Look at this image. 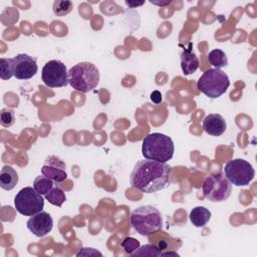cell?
<instances>
[{"label": "cell", "instance_id": "cell-1", "mask_svg": "<svg viewBox=\"0 0 257 257\" xmlns=\"http://www.w3.org/2000/svg\"><path fill=\"white\" fill-rule=\"evenodd\" d=\"M171 167L166 163L152 160L139 161L130 176L133 188L147 194L164 190L169 184Z\"/></svg>", "mask_w": 257, "mask_h": 257}, {"label": "cell", "instance_id": "cell-9", "mask_svg": "<svg viewBox=\"0 0 257 257\" xmlns=\"http://www.w3.org/2000/svg\"><path fill=\"white\" fill-rule=\"evenodd\" d=\"M41 79L48 87H63L68 84V71L60 60H49L41 71Z\"/></svg>", "mask_w": 257, "mask_h": 257}, {"label": "cell", "instance_id": "cell-24", "mask_svg": "<svg viewBox=\"0 0 257 257\" xmlns=\"http://www.w3.org/2000/svg\"><path fill=\"white\" fill-rule=\"evenodd\" d=\"M15 121L14 111L10 108H3L0 113V122L4 127L11 126Z\"/></svg>", "mask_w": 257, "mask_h": 257}, {"label": "cell", "instance_id": "cell-4", "mask_svg": "<svg viewBox=\"0 0 257 257\" xmlns=\"http://www.w3.org/2000/svg\"><path fill=\"white\" fill-rule=\"evenodd\" d=\"M99 82V71L91 62H80L68 71L69 85L80 92H88Z\"/></svg>", "mask_w": 257, "mask_h": 257}, {"label": "cell", "instance_id": "cell-8", "mask_svg": "<svg viewBox=\"0 0 257 257\" xmlns=\"http://www.w3.org/2000/svg\"><path fill=\"white\" fill-rule=\"evenodd\" d=\"M14 205L19 214L31 217L42 211L44 207V199L34 188L24 187L16 194Z\"/></svg>", "mask_w": 257, "mask_h": 257}, {"label": "cell", "instance_id": "cell-11", "mask_svg": "<svg viewBox=\"0 0 257 257\" xmlns=\"http://www.w3.org/2000/svg\"><path fill=\"white\" fill-rule=\"evenodd\" d=\"M53 226V220L51 216L44 211H41L29 218L26 223L27 229L37 237H43L47 235Z\"/></svg>", "mask_w": 257, "mask_h": 257}, {"label": "cell", "instance_id": "cell-15", "mask_svg": "<svg viewBox=\"0 0 257 257\" xmlns=\"http://www.w3.org/2000/svg\"><path fill=\"white\" fill-rule=\"evenodd\" d=\"M18 183V174L11 166H4L0 173V187L3 190L10 191Z\"/></svg>", "mask_w": 257, "mask_h": 257}, {"label": "cell", "instance_id": "cell-27", "mask_svg": "<svg viewBox=\"0 0 257 257\" xmlns=\"http://www.w3.org/2000/svg\"><path fill=\"white\" fill-rule=\"evenodd\" d=\"M145 2L142 1V2H133V1H125V4L128 6V7H132V8H136L138 6H142Z\"/></svg>", "mask_w": 257, "mask_h": 257}, {"label": "cell", "instance_id": "cell-22", "mask_svg": "<svg viewBox=\"0 0 257 257\" xmlns=\"http://www.w3.org/2000/svg\"><path fill=\"white\" fill-rule=\"evenodd\" d=\"M73 9V4L71 1L58 0L53 3V12L55 15L62 17L67 15Z\"/></svg>", "mask_w": 257, "mask_h": 257}, {"label": "cell", "instance_id": "cell-25", "mask_svg": "<svg viewBox=\"0 0 257 257\" xmlns=\"http://www.w3.org/2000/svg\"><path fill=\"white\" fill-rule=\"evenodd\" d=\"M102 256V254L97 251L94 248H81V250L79 252L76 253V256Z\"/></svg>", "mask_w": 257, "mask_h": 257}, {"label": "cell", "instance_id": "cell-6", "mask_svg": "<svg viewBox=\"0 0 257 257\" xmlns=\"http://www.w3.org/2000/svg\"><path fill=\"white\" fill-rule=\"evenodd\" d=\"M224 175L231 184L237 187H244L249 185L254 179L255 171L248 161L244 159H233L226 163Z\"/></svg>", "mask_w": 257, "mask_h": 257}, {"label": "cell", "instance_id": "cell-5", "mask_svg": "<svg viewBox=\"0 0 257 257\" xmlns=\"http://www.w3.org/2000/svg\"><path fill=\"white\" fill-rule=\"evenodd\" d=\"M230 86L228 75L219 68L206 70L197 81L198 89L210 98H218Z\"/></svg>", "mask_w": 257, "mask_h": 257}, {"label": "cell", "instance_id": "cell-3", "mask_svg": "<svg viewBox=\"0 0 257 257\" xmlns=\"http://www.w3.org/2000/svg\"><path fill=\"white\" fill-rule=\"evenodd\" d=\"M133 228L142 236H150L162 229L163 219L160 211L150 205L135 209L131 214Z\"/></svg>", "mask_w": 257, "mask_h": 257}, {"label": "cell", "instance_id": "cell-21", "mask_svg": "<svg viewBox=\"0 0 257 257\" xmlns=\"http://www.w3.org/2000/svg\"><path fill=\"white\" fill-rule=\"evenodd\" d=\"M45 199H46L51 205L60 207V206L65 202L66 197H65L64 192H63L60 188H58V187H53L52 190H51L47 195H45Z\"/></svg>", "mask_w": 257, "mask_h": 257}, {"label": "cell", "instance_id": "cell-17", "mask_svg": "<svg viewBox=\"0 0 257 257\" xmlns=\"http://www.w3.org/2000/svg\"><path fill=\"white\" fill-rule=\"evenodd\" d=\"M209 63L215 68H221L228 65V58L226 53L221 49H213L208 54Z\"/></svg>", "mask_w": 257, "mask_h": 257}, {"label": "cell", "instance_id": "cell-10", "mask_svg": "<svg viewBox=\"0 0 257 257\" xmlns=\"http://www.w3.org/2000/svg\"><path fill=\"white\" fill-rule=\"evenodd\" d=\"M14 59V76L17 79L32 78L38 71L36 60L28 54H17Z\"/></svg>", "mask_w": 257, "mask_h": 257}, {"label": "cell", "instance_id": "cell-29", "mask_svg": "<svg viewBox=\"0 0 257 257\" xmlns=\"http://www.w3.org/2000/svg\"><path fill=\"white\" fill-rule=\"evenodd\" d=\"M162 256H180V255L176 252H165V253L162 252Z\"/></svg>", "mask_w": 257, "mask_h": 257}, {"label": "cell", "instance_id": "cell-16", "mask_svg": "<svg viewBox=\"0 0 257 257\" xmlns=\"http://www.w3.org/2000/svg\"><path fill=\"white\" fill-rule=\"evenodd\" d=\"M190 221L191 223L198 228L204 227L211 219V212L209 209L203 206H197L193 208L190 212Z\"/></svg>", "mask_w": 257, "mask_h": 257}, {"label": "cell", "instance_id": "cell-20", "mask_svg": "<svg viewBox=\"0 0 257 257\" xmlns=\"http://www.w3.org/2000/svg\"><path fill=\"white\" fill-rule=\"evenodd\" d=\"M132 256H149V257H159L162 256V250L152 244H146L144 246H140L133 254Z\"/></svg>", "mask_w": 257, "mask_h": 257}, {"label": "cell", "instance_id": "cell-13", "mask_svg": "<svg viewBox=\"0 0 257 257\" xmlns=\"http://www.w3.org/2000/svg\"><path fill=\"white\" fill-rule=\"evenodd\" d=\"M226 127V120L221 114L210 113L203 119V130L210 136L219 137L225 133Z\"/></svg>", "mask_w": 257, "mask_h": 257}, {"label": "cell", "instance_id": "cell-28", "mask_svg": "<svg viewBox=\"0 0 257 257\" xmlns=\"http://www.w3.org/2000/svg\"><path fill=\"white\" fill-rule=\"evenodd\" d=\"M172 1H165V2H158V1H151V3L153 4H156L158 6H166V5H169Z\"/></svg>", "mask_w": 257, "mask_h": 257}, {"label": "cell", "instance_id": "cell-2", "mask_svg": "<svg viewBox=\"0 0 257 257\" xmlns=\"http://www.w3.org/2000/svg\"><path fill=\"white\" fill-rule=\"evenodd\" d=\"M175 152L173 140L161 133H152L147 135L142 144V155L147 160L167 163Z\"/></svg>", "mask_w": 257, "mask_h": 257}, {"label": "cell", "instance_id": "cell-26", "mask_svg": "<svg viewBox=\"0 0 257 257\" xmlns=\"http://www.w3.org/2000/svg\"><path fill=\"white\" fill-rule=\"evenodd\" d=\"M150 98H151V100H152L154 103L158 104V103H160V102L162 101V93H161L159 90H154V91L151 93Z\"/></svg>", "mask_w": 257, "mask_h": 257}, {"label": "cell", "instance_id": "cell-23", "mask_svg": "<svg viewBox=\"0 0 257 257\" xmlns=\"http://www.w3.org/2000/svg\"><path fill=\"white\" fill-rule=\"evenodd\" d=\"M120 246L122 247V249L124 250L125 253L132 255L141 245H140V242L133 238V237H125L121 243H120Z\"/></svg>", "mask_w": 257, "mask_h": 257}, {"label": "cell", "instance_id": "cell-19", "mask_svg": "<svg viewBox=\"0 0 257 257\" xmlns=\"http://www.w3.org/2000/svg\"><path fill=\"white\" fill-rule=\"evenodd\" d=\"M14 76V59L1 58L0 60V77L3 80H8Z\"/></svg>", "mask_w": 257, "mask_h": 257}, {"label": "cell", "instance_id": "cell-18", "mask_svg": "<svg viewBox=\"0 0 257 257\" xmlns=\"http://www.w3.org/2000/svg\"><path fill=\"white\" fill-rule=\"evenodd\" d=\"M33 188L40 195H47L53 188V181L45 176H38L33 182Z\"/></svg>", "mask_w": 257, "mask_h": 257}, {"label": "cell", "instance_id": "cell-7", "mask_svg": "<svg viewBox=\"0 0 257 257\" xmlns=\"http://www.w3.org/2000/svg\"><path fill=\"white\" fill-rule=\"evenodd\" d=\"M202 191L204 197L209 201L222 202L230 197L232 185L224 174H211L205 179Z\"/></svg>", "mask_w": 257, "mask_h": 257}, {"label": "cell", "instance_id": "cell-12", "mask_svg": "<svg viewBox=\"0 0 257 257\" xmlns=\"http://www.w3.org/2000/svg\"><path fill=\"white\" fill-rule=\"evenodd\" d=\"M41 173L55 183H62L67 179L65 164L56 157H49L45 161L41 168Z\"/></svg>", "mask_w": 257, "mask_h": 257}, {"label": "cell", "instance_id": "cell-14", "mask_svg": "<svg viewBox=\"0 0 257 257\" xmlns=\"http://www.w3.org/2000/svg\"><path fill=\"white\" fill-rule=\"evenodd\" d=\"M199 59L191 49H186L181 53V68L185 75L194 73L199 68Z\"/></svg>", "mask_w": 257, "mask_h": 257}]
</instances>
